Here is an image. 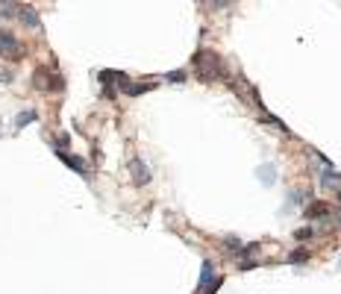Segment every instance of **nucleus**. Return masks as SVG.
I'll use <instances>...</instances> for the list:
<instances>
[{"mask_svg": "<svg viewBox=\"0 0 341 294\" xmlns=\"http://www.w3.org/2000/svg\"><path fill=\"white\" fill-rule=\"evenodd\" d=\"M212 277H215V265H212V262H203V271H200V289H209V286L215 283Z\"/></svg>", "mask_w": 341, "mask_h": 294, "instance_id": "obj_6", "label": "nucleus"}, {"mask_svg": "<svg viewBox=\"0 0 341 294\" xmlns=\"http://www.w3.org/2000/svg\"><path fill=\"white\" fill-rule=\"evenodd\" d=\"M18 18H21L26 27H41V21H38V15H35L32 6H21V9H18Z\"/></svg>", "mask_w": 341, "mask_h": 294, "instance_id": "obj_5", "label": "nucleus"}, {"mask_svg": "<svg viewBox=\"0 0 341 294\" xmlns=\"http://www.w3.org/2000/svg\"><path fill=\"white\" fill-rule=\"evenodd\" d=\"M259 174H262V183H265V186H271V183H274V168H271V165L259 168Z\"/></svg>", "mask_w": 341, "mask_h": 294, "instance_id": "obj_11", "label": "nucleus"}, {"mask_svg": "<svg viewBox=\"0 0 341 294\" xmlns=\"http://www.w3.org/2000/svg\"><path fill=\"white\" fill-rule=\"evenodd\" d=\"M130 174H132V183H135V186H147V183H150V168H147L138 156L130 159Z\"/></svg>", "mask_w": 341, "mask_h": 294, "instance_id": "obj_2", "label": "nucleus"}, {"mask_svg": "<svg viewBox=\"0 0 341 294\" xmlns=\"http://www.w3.org/2000/svg\"><path fill=\"white\" fill-rule=\"evenodd\" d=\"M165 80H171V82H183V80H185V71H171V74H165Z\"/></svg>", "mask_w": 341, "mask_h": 294, "instance_id": "obj_13", "label": "nucleus"}, {"mask_svg": "<svg viewBox=\"0 0 341 294\" xmlns=\"http://www.w3.org/2000/svg\"><path fill=\"white\" fill-rule=\"evenodd\" d=\"M32 121H35V112H32V109H26V112H21V115H18V121H15V124H18V127H26V124H32Z\"/></svg>", "mask_w": 341, "mask_h": 294, "instance_id": "obj_9", "label": "nucleus"}, {"mask_svg": "<svg viewBox=\"0 0 341 294\" xmlns=\"http://www.w3.org/2000/svg\"><path fill=\"white\" fill-rule=\"evenodd\" d=\"M191 62H194L197 74H200L203 80H209V82H212V80H224V77H227L221 56H218V53H212V50H197Z\"/></svg>", "mask_w": 341, "mask_h": 294, "instance_id": "obj_1", "label": "nucleus"}, {"mask_svg": "<svg viewBox=\"0 0 341 294\" xmlns=\"http://www.w3.org/2000/svg\"><path fill=\"white\" fill-rule=\"evenodd\" d=\"M306 259H309V253H306V250H294V253L289 256V262H294V265H300V262H306Z\"/></svg>", "mask_w": 341, "mask_h": 294, "instance_id": "obj_12", "label": "nucleus"}, {"mask_svg": "<svg viewBox=\"0 0 341 294\" xmlns=\"http://www.w3.org/2000/svg\"><path fill=\"white\" fill-rule=\"evenodd\" d=\"M327 212H330L327 203H312V206L306 209V218H321V215H327Z\"/></svg>", "mask_w": 341, "mask_h": 294, "instance_id": "obj_8", "label": "nucleus"}, {"mask_svg": "<svg viewBox=\"0 0 341 294\" xmlns=\"http://www.w3.org/2000/svg\"><path fill=\"white\" fill-rule=\"evenodd\" d=\"M18 9L21 6H15V3H0V18H12V15H18Z\"/></svg>", "mask_w": 341, "mask_h": 294, "instance_id": "obj_10", "label": "nucleus"}, {"mask_svg": "<svg viewBox=\"0 0 341 294\" xmlns=\"http://www.w3.org/2000/svg\"><path fill=\"white\" fill-rule=\"evenodd\" d=\"M56 156H59L68 168H74L77 174H85V177H88V165H85V159H79V156H74V153H68V150H59V147H56Z\"/></svg>", "mask_w": 341, "mask_h": 294, "instance_id": "obj_3", "label": "nucleus"}, {"mask_svg": "<svg viewBox=\"0 0 341 294\" xmlns=\"http://www.w3.org/2000/svg\"><path fill=\"white\" fill-rule=\"evenodd\" d=\"M294 239H300V241H303V239H312V230H309V227H303V230H297V233H294Z\"/></svg>", "mask_w": 341, "mask_h": 294, "instance_id": "obj_14", "label": "nucleus"}, {"mask_svg": "<svg viewBox=\"0 0 341 294\" xmlns=\"http://www.w3.org/2000/svg\"><path fill=\"white\" fill-rule=\"evenodd\" d=\"M339 183H341V174H336L333 168H327V171H324V177H321V186H327V188H330V186H339Z\"/></svg>", "mask_w": 341, "mask_h": 294, "instance_id": "obj_7", "label": "nucleus"}, {"mask_svg": "<svg viewBox=\"0 0 341 294\" xmlns=\"http://www.w3.org/2000/svg\"><path fill=\"white\" fill-rule=\"evenodd\" d=\"M0 53L9 56V59H15L12 53H18V41H15V35L6 32V29H0Z\"/></svg>", "mask_w": 341, "mask_h": 294, "instance_id": "obj_4", "label": "nucleus"}]
</instances>
